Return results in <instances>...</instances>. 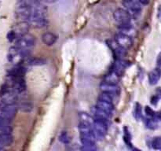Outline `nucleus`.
Listing matches in <instances>:
<instances>
[{"mask_svg": "<svg viewBox=\"0 0 161 151\" xmlns=\"http://www.w3.org/2000/svg\"><path fill=\"white\" fill-rule=\"evenodd\" d=\"M35 28H43L46 25V7L39 1L33 7L32 17L29 21Z\"/></svg>", "mask_w": 161, "mask_h": 151, "instance_id": "1", "label": "nucleus"}, {"mask_svg": "<svg viewBox=\"0 0 161 151\" xmlns=\"http://www.w3.org/2000/svg\"><path fill=\"white\" fill-rule=\"evenodd\" d=\"M114 19L123 31H127L131 29V15L127 10L118 8L114 11Z\"/></svg>", "mask_w": 161, "mask_h": 151, "instance_id": "2", "label": "nucleus"}, {"mask_svg": "<svg viewBox=\"0 0 161 151\" xmlns=\"http://www.w3.org/2000/svg\"><path fill=\"white\" fill-rule=\"evenodd\" d=\"M108 122L101 120L94 119L93 122V130L95 135L97 139L101 140L105 138L107 133V129H108Z\"/></svg>", "mask_w": 161, "mask_h": 151, "instance_id": "3", "label": "nucleus"}, {"mask_svg": "<svg viewBox=\"0 0 161 151\" xmlns=\"http://www.w3.org/2000/svg\"><path fill=\"white\" fill-rule=\"evenodd\" d=\"M35 37L32 36V35L26 34L24 36L21 37L17 40L15 47L20 50H23V51H29L30 48L33 47L35 46Z\"/></svg>", "mask_w": 161, "mask_h": 151, "instance_id": "4", "label": "nucleus"}, {"mask_svg": "<svg viewBox=\"0 0 161 151\" xmlns=\"http://www.w3.org/2000/svg\"><path fill=\"white\" fill-rule=\"evenodd\" d=\"M115 41L120 45L123 49L127 50L132 46V39L127 34L123 33V32H120L117 33L115 36Z\"/></svg>", "mask_w": 161, "mask_h": 151, "instance_id": "5", "label": "nucleus"}, {"mask_svg": "<svg viewBox=\"0 0 161 151\" xmlns=\"http://www.w3.org/2000/svg\"><path fill=\"white\" fill-rule=\"evenodd\" d=\"M16 105H0V115L9 120H11L16 116Z\"/></svg>", "mask_w": 161, "mask_h": 151, "instance_id": "6", "label": "nucleus"}, {"mask_svg": "<svg viewBox=\"0 0 161 151\" xmlns=\"http://www.w3.org/2000/svg\"><path fill=\"white\" fill-rule=\"evenodd\" d=\"M140 3L138 0H123V6L130 13L138 14L141 12Z\"/></svg>", "mask_w": 161, "mask_h": 151, "instance_id": "7", "label": "nucleus"}, {"mask_svg": "<svg viewBox=\"0 0 161 151\" xmlns=\"http://www.w3.org/2000/svg\"><path fill=\"white\" fill-rule=\"evenodd\" d=\"M29 29V24L27 21H21L19 24H17L14 27V29H13V31L14 32V33L16 34L17 39H19L21 37L24 36V35H26Z\"/></svg>", "mask_w": 161, "mask_h": 151, "instance_id": "8", "label": "nucleus"}, {"mask_svg": "<svg viewBox=\"0 0 161 151\" xmlns=\"http://www.w3.org/2000/svg\"><path fill=\"white\" fill-rule=\"evenodd\" d=\"M100 89L101 92L108 93L112 95H116L119 92V88L117 84H112L107 83L104 81L100 84Z\"/></svg>", "mask_w": 161, "mask_h": 151, "instance_id": "9", "label": "nucleus"}, {"mask_svg": "<svg viewBox=\"0 0 161 151\" xmlns=\"http://www.w3.org/2000/svg\"><path fill=\"white\" fill-rule=\"evenodd\" d=\"M109 46H110L111 49H112L114 55L117 57V59H121L122 57L125 55V54H126V53H125V51H126V50L123 49V47H121L115 40H114V41L109 42Z\"/></svg>", "mask_w": 161, "mask_h": 151, "instance_id": "10", "label": "nucleus"}, {"mask_svg": "<svg viewBox=\"0 0 161 151\" xmlns=\"http://www.w3.org/2000/svg\"><path fill=\"white\" fill-rule=\"evenodd\" d=\"M91 113H92L93 116H94V119L101 120V121H105L106 122L109 121V117L111 116V115L108 114L107 113L104 112L103 110L97 108V106H94L91 108Z\"/></svg>", "mask_w": 161, "mask_h": 151, "instance_id": "11", "label": "nucleus"}, {"mask_svg": "<svg viewBox=\"0 0 161 151\" xmlns=\"http://www.w3.org/2000/svg\"><path fill=\"white\" fill-rule=\"evenodd\" d=\"M96 106H97V108L100 109V110H103L104 112H105V113H107L109 115L112 114V111H113L114 110L113 104H112V102H105V101L98 100L97 101Z\"/></svg>", "mask_w": 161, "mask_h": 151, "instance_id": "12", "label": "nucleus"}, {"mask_svg": "<svg viewBox=\"0 0 161 151\" xmlns=\"http://www.w3.org/2000/svg\"><path fill=\"white\" fill-rule=\"evenodd\" d=\"M57 40H58V37L53 32H45L42 35V41L46 46H52V45H54L57 42Z\"/></svg>", "mask_w": 161, "mask_h": 151, "instance_id": "13", "label": "nucleus"}, {"mask_svg": "<svg viewBox=\"0 0 161 151\" xmlns=\"http://www.w3.org/2000/svg\"><path fill=\"white\" fill-rule=\"evenodd\" d=\"M26 73V69L23 66H17L11 68L8 73V77H16V78H21L24 77Z\"/></svg>", "mask_w": 161, "mask_h": 151, "instance_id": "14", "label": "nucleus"}, {"mask_svg": "<svg viewBox=\"0 0 161 151\" xmlns=\"http://www.w3.org/2000/svg\"><path fill=\"white\" fill-rule=\"evenodd\" d=\"M11 120H9L7 118L0 115V132H5V133H11Z\"/></svg>", "mask_w": 161, "mask_h": 151, "instance_id": "15", "label": "nucleus"}, {"mask_svg": "<svg viewBox=\"0 0 161 151\" xmlns=\"http://www.w3.org/2000/svg\"><path fill=\"white\" fill-rule=\"evenodd\" d=\"M161 77V70L160 68H154L148 74V82L151 85H155L158 83Z\"/></svg>", "mask_w": 161, "mask_h": 151, "instance_id": "16", "label": "nucleus"}, {"mask_svg": "<svg viewBox=\"0 0 161 151\" xmlns=\"http://www.w3.org/2000/svg\"><path fill=\"white\" fill-rule=\"evenodd\" d=\"M13 143V136L11 133L0 132V143L2 146H10Z\"/></svg>", "mask_w": 161, "mask_h": 151, "instance_id": "17", "label": "nucleus"}, {"mask_svg": "<svg viewBox=\"0 0 161 151\" xmlns=\"http://www.w3.org/2000/svg\"><path fill=\"white\" fill-rule=\"evenodd\" d=\"M27 64L31 66H41V65H45L46 63V61L44 58H42V57H29L26 61Z\"/></svg>", "mask_w": 161, "mask_h": 151, "instance_id": "18", "label": "nucleus"}, {"mask_svg": "<svg viewBox=\"0 0 161 151\" xmlns=\"http://www.w3.org/2000/svg\"><path fill=\"white\" fill-rule=\"evenodd\" d=\"M125 68H126V65H125L124 62L121 59H117V62L114 64L113 71L116 72L119 76H120V75H122L123 73Z\"/></svg>", "mask_w": 161, "mask_h": 151, "instance_id": "19", "label": "nucleus"}, {"mask_svg": "<svg viewBox=\"0 0 161 151\" xmlns=\"http://www.w3.org/2000/svg\"><path fill=\"white\" fill-rule=\"evenodd\" d=\"M119 76L116 72L112 71L111 73H109V74L105 76V82L109 84H117L119 81Z\"/></svg>", "mask_w": 161, "mask_h": 151, "instance_id": "20", "label": "nucleus"}, {"mask_svg": "<svg viewBox=\"0 0 161 151\" xmlns=\"http://www.w3.org/2000/svg\"><path fill=\"white\" fill-rule=\"evenodd\" d=\"M19 108L23 112H30L32 109V104L28 100L22 101L19 104Z\"/></svg>", "mask_w": 161, "mask_h": 151, "instance_id": "21", "label": "nucleus"}, {"mask_svg": "<svg viewBox=\"0 0 161 151\" xmlns=\"http://www.w3.org/2000/svg\"><path fill=\"white\" fill-rule=\"evenodd\" d=\"M112 94H108V93H105V92H101V94L99 95V100L101 101H105V102H112L113 101V98H112Z\"/></svg>", "mask_w": 161, "mask_h": 151, "instance_id": "22", "label": "nucleus"}, {"mask_svg": "<svg viewBox=\"0 0 161 151\" xmlns=\"http://www.w3.org/2000/svg\"><path fill=\"white\" fill-rule=\"evenodd\" d=\"M59 140L61 142V143H64V144H69L71 141L70 137H69V134H68L66 132H61V135H60L59 136Z\"/></svg>", "mask_w": 161, "mask_h": 151, "instance_id": "23", "label": "nucleus"}, {"mask_svg": "<svg viewBox=\"0 0 161 151\" xmlns=\"http://www.w3.org/2000/svg\"><path fill=\"white\" fill-rule=\"evenodd\" d=\"M152 146L155 149H161V137H156L152 142Z\"/></svg>", "mask_w": 161, "mask_h": 151, "instance_id": "24", "label": "nucleus"}, {"mask_svg": "<svg viewBox=\"0 0 161 151\" xmlns=\"http://www.w3.org/2000/svg\"><path fill=\"white\" fill-rule=\"evenodd\" d=\"M81 151H97L96 144L83 145L81 147Z\"/></svg>", "mask_w": 161, "mask_h": 151, "instance_id": "25", "label": "nucleus"}, {"mask_svg": "<svg viewBox=\"0 0 161 151\" xmlns=\"http://www.w3.org/2000/svg\"><path fill=\"white\" fill-rule=\"evenodd\" d=\"M146 125L148 128L154 129V128H156V126H157V124H156L155 120L148 119V120H147V121H146Z\"/></svg>", "mask_w": 161, "mask_h": 151, "instance_id": "26", "label": "nucleus"}, {"mask_svg": "<svg viewBox=\"0 0 161 151\" xmlns=\"http://www.w3.org/2000/svg\"><path fill=\"white\" fill-rule=\"evenodd\" d=\"M145 113H146L147 116H150V117H155V116H156V113H155V112L153 111V110L148 106L145 107Z\"/></svg>", "mask_w": 161, "mask_h": 151, "instance_id": "27", "label": "nucleus"}, {"mask_svg": "<svg viewBox=\"0 0 161 151\" xmlns=\"http://www.w3.org/2000/svg\"><path fill=\"white\" fill-rule=\"evenodd\" d=\"M16 39H17L16 34L14 33V32H13V30L10 31V32H9V33L7 34V40H8L9 41L12 42V41H13L14 40H16Z\"/></svg>", "mask_w": 161, "mask_h": 151, "instance_id": "28", "label": "nucleus"}, {"mask_svg": "<svg viewBox=\"0 0 161 151\" xmlns=\"http://www.w3.org/2000/svg\"><path fill=\"white\" fill-rule=\"evenodd\" d=\"M135 114H136V116H137V118H140L141 116H142V108H141V106L139 104H138L137 106H136Z\"/></svg>", "mask_w": 161, "mask_h": 151, "instance_id": "29", "label": "nucleus"}, {"mask_svg": "<svg viewBox=\"0 0 161 151\" xmlns=\"http://www.w3.org/2000/svg\"><path fill=\"white\" fill-rule=\"evenodd\" d=\"M138 1L143 5H148V3H149V0H138Z\"/></svg>", "mask_w": 161, "mask_h": 151, "instance_id": "30", "label": "nucleus"}, {"mask_svg": "<svg viewBox=\"0 0 161 151\" xmlns=\"http://www.w3.org/2000/svg\"><path fill=\"white\" fill-rule=\"evenodd\" d=\"M158 18L161 21V6H159L158 8Z\"/></svg>", "mask_w": 161, "mask_h": 151, "instance_id": "31", "label": "nucleus"}, {"mask_svg": "<svg viewBox=\"0 0 161 151\" xmlns=\"http://www.w3.org/2000/svg\"><path fill=\"white\" fill-rule=\"evenodd\" d=\"M39 1H43V2H46V3H51L57 2L58 0H39Z\"/></svg>", "mask_w": 161, "mask_h": 151, "instance_id": "32", "label": "nucleus"}, {"mask_svg": "<svg viewBox=\"0 0 161 151\" xmlns=\"http://www.w3.org/2000/svg\"><path fill=\"white\" fill-rule=\"evenodd\" d=\"M131 151H142V150L139 149H138V148H134V149H133Z\"/></svg>", "mask_w": 161, "mask_h": 151, "instance_id": "33", "label": "nucleus"}]
</instances>
